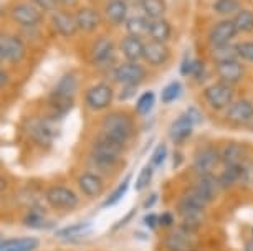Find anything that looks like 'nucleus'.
I'll return each mask as SVG.
<instances>
[{
    "label": "nucleus",
    "mask_w": 253,
    "mask_h": 251,
    "mask_svg": "<svg viewBox=\"0 0 253 251\" xmlns=\"http://www.w3.org/2000/svg\"><path fill=\"white\" fill-rule=\"evenodd\" d=\"M123 150L124 144L104 134H99L98 139L94 141L91 160L99 169H111L114 164H118L119 157L123 155Z\"/></svg>",
    "instance_id": "1"
},
{
    "label": "nucleus",
    "mask_w": 253,
    "mask_h": 251,
    "mask_svg": "<svg viewBox=\"0 0 253 251\" xmlns=\"http://www.w3.org/2000/svg\"><path fill=\"white\" fill-rule=\"evenodd\" d=\"M132 129H134L132 119L124 112H111L101 122V134L111 137V139L121 142L124 145L131 139Z\"/></svg>",
    "instance_id": "2"
},
{
    "label": "nucleus",
    "mask_w": 253,
    "mask_h": 251,
    "mask_svg": "<svg viewBox=\"0 0 253 251\" xmlns=\"http://www.w3.org/2000/svg\"><path fill=\"white\" fill-rule=\"evenodd\" d=\"M23 127L27 136L40 147H50L58 136V129L53 126V122L43 117H30L25 121Z\"/></svg>",
    "instance_id": "3"
},
{
    "label": "nucleus",
    "mask_w": 253,
    "mask_h": 251,
    "mask_svg": "<svg viewBox=\"0 0 253 251\" xmlns=\"http://www.w3.org/2000/svg\"><path fill=\"white\" fill-rule=\"evenodd\" d=\"M204 98L210 108H213L215 111H223L228 109V106L233 103V89L230 84L220 81L205 88Z\"/></svg>",
    "instance_id": "4"
},
{
    "label": "nucleus",
    "mask_w": 253,
    "mask_h": 251,
    "mask_svg": "<svg viewBox=\"0 0 253 251\" xmlns=\"http://www.w3.org/2000/svg\"><path fill=\"white\" fill-rule=\"evenodd\" d=\"M0 56L7 63H20L25 58V43L17 35L3 33L0 36Z\"/></svg>",
    "instance_id": "5"
},
{
    "label": "nucleus",
    "mask_w": 253,
    "mask_h": 251,
    "mask_svg": "<svg viewBox=\"0 0 253 251\" xmlns=\"http://www.w3.org/2000/svg\"><path fill=\"white\" fill-rule=\"evenodd\" d=\"M13 22L25 28H33L40 25L43 20V12L35 3H15L10 10Z\"/></svg>",
    "instance_id": "6"
},
{
    "label": "nucleus",
    "mask_w": 253,
    "mask_h": 251,
    "mask_svg": "<svg viewBox=\"0 0 253 251\" xmlns=\"http://www.w3.org/2000/svg\"><path fill=\"white\" fill-rule=\"evenodd\" d=\"M113 99H114V91L111 89V86H108L104 83L94 84L84 94V101H86V104L93 111L106 109L109 104L113 103Z\"/></svg>",
    "instance_id": "7"
},
{
    "label": "nucleus",
    "mask_w": 253,
    "mask_h": 251,
    "mask_svg": "<svg viewBox=\"0 0 253 251\" xmlns=\"http://www.w3.org/2000/svg\"><path fill=\"white\" fill-rule=\"evenodd\" d=\"M144 78H146V71L136 61H126V63H121L114 70V79L123 84L137 86Z\"/></svg>",
    "instance_id": "8"
},
{
    "label": "nucleus",
    "mask_w": 253,
    "mask_h": 251,
    "mask_svg": "<svg viewBox=\"0 0 253 251\" xmlns=\"http://www.w3.org/2000/svg\"><path fill=\"white\" fill-rule=\"evenodd\" d=\"M46 202L53 208H63V210H70L78 205V197L70 188L55 185L46 190Z\"/></svg>",
    "instance_id": "9"
},
{
    "label": "nucleus",
    "mask_w": 253,
    "mask_h": 251,
    "mask_svg": "<svg viewBox=\"0 0 253 251\" xmlns=\"http://www.w3.org/2000/svg\"><path fill=\"white\" fill-rule=\"evenodd\" d=\"M238 35V28L233 20H220L209 33V41L212 46L227 45Z\"/></svg>",
    "instance_id": "10"
},
{
    "label": "nucleus",
    "mask_w": 253,
    "mask_h": 251,
    "mask_svg": "<svg viewBox=\"0 0 253 251\" xmlns=\"http://www.w3.org/2000/svg\"><path fill=\"white\" fill-rule=\"evenodd\" d=\"M222 160L220 152H217L215 149H204L195 155L192 169L197 172V175H207L213 174V170L218 167Z\"/></svg>",
    "instance_id": "11"
},
{
    "label": "nucleus",
    "mask_w": 253,
    "mask_h": 251,
    "mask_svg": "<svg viewBox=\"0 0 253 251\" xmlns=\"http://www.w3.org/2000/svg\"><path fill=\"white\" fill-rule=\"evenodd\" d=\"M195 190H197L200 195H202L209 203L212 200H215V197L220 193V190L223 188L220 177L213 174H207V175H199V179L195 180V183L192 185Z\"/></svg>",
    "instance_id": "12"
},
{
    "label": "nucleus",
    "mask_w": 253,
    "mask_h": 251,
    "mask_svg": "<svg viewBox=\"0 0 253 251\" xmlns=\"http://www.w3.org/2000/svg\"><path fill=\"white\" fill-rule=\"evenodd\" d=\"M245 74V66H243L238 60L222 61L217 63V76L222 83L225 84H237Z\"/></svg>",
    "instance_id": "13"
},
{
    "label": "nucleus",
    "mask_w": 253,
    "mask_h": 251,
    "mask_svg": "<svg viewBox=\"0 0 253 251\" xmlns=\"http://www.w3.org/2000/svg\"><path fill=\"white\" fill-rule=\"evenodd\" d=\"M225 116L233 124H248L253 121V103H250L248 99L233 101L228 106Z\"/></svg>",
    "instance_id": "14"
},
{
    "label": "nucleus",
    "mask_w": 253,
    "mask_h": 251,
    "mask_svg": "<svg viewBox=\"0 0 253 251\" xmlns=\"http://www.w3.org/2000/svg\"><path fill=\"white\" fill-rule=\"evenodd\" d=\"M166 248L169 251H197V245L192 238V233L180 228L166 238Z\"/></svg>",
    "instance_id": "15"
},
{
    "label": "nucleus",
    "mask_w": 253,
    "mask_h": 251,
    "mask_svg": "<svg viewBox=\"0 0 253 251\" xmlns=\"http://www.w3.org/2000/svg\"><path fill=\"white\" fill-rule=\"evenodd\" d=\"M51 23H53L55 30L58 32L61 36H66V38L76 35V32L80 30L76 17L70 12H63V10L55 12L53 15H51Z\"/></svg>",
    "instance_id": "16"
},
{
    "label": "nucleus",
    "mask_w": 253,
    "mask_h": 251,
    "mask_svg": "<svg viewBox=\"0 0 253 251\" xmlns=\"http://www.w3.org/2000/svg\"><path fill=\"white\" fill-rule=\"evenodd\" d=\"M194 127H195V124L190 121V117L184 112L182 116H179L177 119L170 124L169 137L172 139L174 144H180V142L189 139L190 134H192V131H194Z\"/></svg>",
    "instance_id": "17"
},
{
    "label": "nucleus",
    "mask_w": 253,
    "mask_h": 251,
    "mask_svg": "<svg viewBox=\"0 0 253 251\" xmlns=\"http://www.w3.org/2000/svg\"><path fill=\"white\" fill-rule=\"evenodd\" d=\"M170 56L169 48L166 46V43H161V41H147L144 45V60L152 66H161L164 65Z\"/></svg>",
    "instance_id": "18"
},
{
    "label": "nucleus",
    "mask_w": 253,
    "mask_h": 251,
    "mask_svg": "<svg viewBox=\"0 0 253 251\" xmlns=\"http://www.w3.org/2000/svg\"><path fill=\"white\" fill-rule=\"evenodd\" d=\"M78 185L81 188V192L84 193L86 197H99L104 190V183L101 180L98 174H93V172H84L81 174L78 177Z\"/></svg>",
    "instance_id": "19"
},
{
    "label": "nucleus",
    "mask_w": 253,
    "mask_h": 251,
    "mask_svg": "<svg viewBox=\"0 0 253 251\" xmlns=\"http://www.w3.org/2000/svg\"><path fill=\"white\" fill-rule=\"evenodd\" d=\"M144 45L146 43H142L141 38L127 35L123 38L119 48H121V53L127 61H137V60L144 58Z\"/></svg>",
    "instance_id": "20"
},
{
    "label": "nucleus",
    "mask_w": 253,
    "mask_h": 251,
    "mask_svg": "<svg viewBox=\"0 0 253 251\" xmlns=\"http://www.w3.org/2000/svg\"><path fill=\"white\" fill-rule=\"evenodd\" d=\"M76 22H78L80 30L83 32H94L101 23V15L91 7H81L78 12L75 13Z\"/></svg>",
    "instance_id": "21"
},
{
    "label": "nucleus",
    "mask_w": 253,
    "mask_h": 251,
    "mask_svg": "<svg viewBox=\"0 0 253 251\" xmlns=\"http://www.w3.org/2000/svg\"><path fill=\"white\" fill-rule=\"evenodd\" d=\"M114 53V43L109 38H99L94 41L91 48V61L94 65H104L113 58Z\"/></svg>",
    "instance_id": "22"
},
{
    "label": "nucleus",
    "mask_w": 253,
    "mask_h": 251,
    "mask_svg": "<svg viewBox=\"0 0 253 251\" xmlns=\"http://www.w3.org/2000/svg\"><path fill=\"white\" fill-rule=\"evenodd\" d=\"M40 241L35 236H20V238L2 240L0 251H35Z\"/></svg>",
    "instance_id": "23"
},
{
    "label": "nucleus",
    "mask_w": 253,
    "mask_h": 251,
    "mask_svg": "<svg viewBox=\"0 0 253 251\" xmlns=\"http://www.w3.org/2000/svg\"><path fill=\"white\" fill-rule=\"evenodd\" d=\"M106 18L113 25H121L127 20V3L124 0H108L104 7Z\"/></svg>",
    "instance_id": "24"
},
{
    "label": "nucleus",
    "mask_w": 253,
    "mask_h": 251,
    "mask_svg": "<svg viewBox=\"0 0 253 251\" xmlns=\"http://www.w3.org/2000/svg\"><path fill=\"white\" fill-rule=\"evenodd\" d=\"M48 108H50V112H51V116H53V119H60V117H63L66 112L73 108V98L61 96V94H56L51 91L48 96Z\"/></svg>",
    "instance_id": "25"
},
{
    "label": "nucleus",
    "mask_w": 253,
    "mask_h": 251,
    "mask_svg": "<svg viewBox=\"0 0 253 251\" xmlns=\"http://www.w3.org/2000/svg\"><path fill=\"white\" fill-rule=\"evenodd\" d=\"M124 25H126L127 35L141 38V36H144V35H149L151 18H147L146 15H132L127 18Z\"/></svg>",
    "instance_id": "26"
},
{
    "label": "nucleus",
    "mask_w": 253,
    "mask_h": 251,
    "mask_svg": "<svg viewBox=\"0 0 253 251\" xmlns=\"http://www.w3.org/2000/svg\"><path fill=\"white\" fill-rule=\"evenodd\" d=\"M170 35H172V27H170L169 22L164 20V18H156V20H151V27H149L151 40L166 43V41L170 38Z\"/></svg>",
    "instance_id": "27"
},
{
    "label": "nucleus",
    "mask_w": 253,
    "mask_h": 251,
    "mask_svg": "<svg viewBox=\"0 0 253 251\" xmlns=\"http://www.w3.org/2000/svg\"><path fill=\"white\" fill-rule=\"evenodd\" d=\"M76 89H78V78H76L73 73H66L58 79V83L55 84L53 93L61 94V96L75 98Z\"/></svg>",
    "instance_id": "28"
},
{
    "label": "nucleus",
    "mask_w": 253,
    "mask_h": 251,
    "mask_svg": "<svg viewBox=\"0 0 253 251\" xmlns=\"http://www.w3.org/2000/svg\"><path fill=\"white\" fill-rule=\"evenodd\" d=\"M139 7L144 12V15L151 20L162 18L167 10L166 0H139Z\"/></svg>",
    "instance_id": "29"
},
{
    "label": "nucleus",
    "mask_w": 253,
    "mask_h": 251,
    "mask_svg": "<svg viewBox=\"0 0 253 251\" xmlns=\"http://www.w3.org/2000/svg\"><path fill=\"white\" fill-rule=\"evenodd\" d=\"M243 164H227L220 175V182L223 187H232L235 183H242Z\"/></svg>",
    "instance_id": "30"
},
{
    "label": "nucleus",
    "mask_w": 253,
    "mask_h": 251,
    "mask_svg": "<svg viewBox=\"0 0 253 251\" xmlns=\"http://www.w3.org/2000/svg\"><path fill=\"white\" fill-rule=\"evenodd\" d=\"M222 162L223 164H243L247 160V152L242 145L238 144H228L222 149Z\"/></svg>",
    "instance_id": "31"
},
{
    "label": "nucleus",
    "mask_w": 253,
    "mask_h": 251,
    "mask_svg": "<svg viewBox=\"0 0 253 251\" xmlns=\"http://www.w3.org/2000/svg\"><path fill=\"white\" fill-rule=\"evenodd\" d=\"M212 58L215 60V63H222V61H230L238 60L235 45H220V46H212Z\"/></svg>",
    "instance_id": "32"
},
{
    "label": "nucleus",
    "mask_w": 253,
    "mask_h": 251,
    "mask_svg": "<svg viewBox=\"0 0 253 251\" xmlns=\"http://www.w3.org/2000/svg\"><path fill=\"white\" fill-rule=\"evenodd\" d=\"M89 228H91V223H88V221H81V223L65 226L63 230L56 231V236H58V238H65V240L76 238V236H80V235H84Z\"/></svg>",
    "instance_id": "33"
},
{
    "label": "nucleus",
    "mask_w": 253,
    "mask_h": 251,
    "mask_svg": "<svg viewBox=\"0 0 253 251\" xmlns=\"http://www.w3.org/2000/svg\"><path fill=\"white\" fill-rule=\"evenodd\" d=\"M240 10V0H215L213 2V12L218 15H230Z\"/></svg>",
    "instance_id": "34"
},
{
    "label": "nucleus",
    "mask_w": 253,
    "mask_h": 251,
    "mask_svg": "<svg viewBox=\"0 0 253 251\" xmlns=\"http://www.w3.org/2000/svg\"><path fill=\"white\" fill-rule=\"evenodd\" d=\"M154 103H156V94L154 93L152 91L142 93L139 96V99H137V103H136V111L142 116L149 114V112L152 111V108H154Z\"/></svg>",
    "instance_id": "35"
},
{
    "label": "nucleus",
    "mask_w": 253,
    "mask_h": 251,
    "mask_svg": "<svg viewBox=\"0 0 253 251\" xmlns=\"http://www.w3.org/2000/svg\"><path fill=\"white\" fill-rule=\"evenodd\" d=\"M238 32H252L253 30V12L252 10H238L233 18Z\"/></svg>",
    "instance_id": "36"
},
{
    "label": "nucleus",
    "mask_w": 253,
    "mask_h": 251,
    "mask_svg": "<svg viewBox=\"0 0 253 251\" xmlns=\"http://www.w3.org/2000/svg\"><path fill=\"white\" fill-rule=\"evenodd\" d=\"M180 94H182V84L177 81L169 83L164 89H162V103L170 104V103L177 101L180 98Z\"/></svg>",
    "instance_id": "37"
},
{
    "label": "nucleus",
    "mask_w": 253,
    "mask_h": 251,
    "mask_svg": "<svg viewBox=\"0 0 253 251\" xmlns=\"http://www.w3.org/2000/svg\"><path fill=\"white\" fill-rule=\"evenodd\" d=\"M129 180H131V175H127L124 180L119 183V187L114 190L111 195H109L106 200H104V207H113V205H116V203L121 200V198L126 195V192H127V188H129Z\"/></svg>",
    "instance_id": "38"
},
{
    "label": "nucleus",
    "mask_w": 253,
    "mask_h": 251,
    "mask_svg": "<svg viewBox=\"0 0 253 251\" xmlns=\"http://www.w3.org/2000/svg\"><path fill=\"white\" fill-rule=\"evenodd\" d=\"M152 170H154V167H152L151 164H147L146 167L141 169L139 175H137V180H136V190L141 192L144 190V188L149 187V183L152 180Z\"/></svg>",
    "instance_id": "39"
},
{
    "label": "nucleus",
    "mask_w": 253,
    "mask_h": 251,
    "mask_svg": "<svg viewBox=\"0 0 253 251\" xmlns=\"http://www.w3.org/2000/svg\"><path fill=\"white\" fill-rule=\"evenodd\" d=\"M235 48L238 58L253 63V41H240L235 45Z\"/></svg>",
    "instance_id": "40"
},
{
    "label": "nucleus",
    "mask_w": 253,
    "mask_h": 251,
    "mask_svg": "<svg viewBox=\"0 0 253 251\" xmlns=\"http://www.w3.org/2000/svg\"><path fill=\"white\" fill-rule=\"evenodd\" d=\"M167 159V147L164 144H159L157 147L154 149V152H152V157H151V165L154 169L161 167L162 164H164V160Z\"/></svg>",
    "instance_id": "41"
},
{
    "label": "nucleus",
    "mask_w": 253,
    "mask_h": 251,
    "mask_svg": "<svg viewBox=\"0 0 253 251\" xmlns=\"http://www.w3.org/2000/svg\"><path fill=\"white\" fill-rule=\"evenodd\" d=\"M25 225L32 226V228H42L45 226V218H43V213L40 212H32L30 215L25 218Z\"/></svg>",
    "instance_id": "42"
},
{
    "label": "nucleus",
    "mask_w": 253,
    "mask_h": 251,
    "mask_svg": "<svg viewBox=\"0 0 253 251\" xmlns=\"http://www.w3.org/2000/svg\"><path fill=\"white\" fill-rule=\"evenodd\" d=\"M33 3L40 8L42 12H58V0H33Z\"/></svg>",
    "instance_id": "43"
},
{
    "label": "nucleus",
    "mask_w": 253,
    "mask_h": 251,
    "mask_svg": "<svg viewBox=\"0 0 253 251\" xmlns=\"http://www.w3.org/2000/svg\"><path fill=\"white\" fill-rule=\"evenodd\" d=\"M242 183H245V185H252V183H253V162H250L248 159L245 160V162H243Z\"/></svg>",
    "instance_id": "44"
},
{
    "label": "nucleus",
    "mask_w": 253,
    "mask_h": 251,
    "mask_svg": "<svg viewBox=\"0 0 253 251\" xmlns=\"http://www.w3.org/2000/svg\"><path fill=\"white\" fill-rule=\"evenodd\" d=\"M192 76L199 81H202L205 76V65L200 60H194V68H192Z\"/></svg>",
    "instance_id": "45"
},
{
    "label": "nucleus",
    "mask_w": 253,
    "mask_h": 251,
    "mask_svg": "<svg viewBox=\"0 0 253 251\" xmlns=\"http://www.w3.org/2000/svg\"><path fill=\"white\" fill-rule=\"evenodd\" d=\"M192 68H194V60H190L187 56V58H184L182 63H180V74L189 76V74H192Z\"/></svg>",
    "instance_id": "46"
},
{
    "label": "nucleus",
    "mask_w": 253,
    "mask_h": 251,
    "mask_svg": "<svg viewBox=\"0 0 253 251\" xmlns=\"http://www.w3.org/2000/svg\"><path fill=\"white\" fill-rule=\"evenodd\" d=\"M136 88L137 86H132V84H124L123 91H121V94H119V101H126V99H129L131 96H134Z\"/></svg>",
    "instance_id": "47"
},
{
    "label": "nucleus",
    "mask_w": 253,
    "mask_h": 251,
    "mask_svg": "<svg viewBox=\"0 0 253 251\" xmlns=\"http://www.w3.org/2000/svg\"><path fill=\"white\" fill-rule=\"evenodd\" d=\"M185 114L190 117V121H192L195 126H199L200 122H202V114H200V111L195 109V108H189V109L185 111Z\"/></svg>",
    "instance_id": "48"
},
{
    "label": "nucleus",
    "mask_w": 253,
    "mask_h": 251,
    "mask_svg": "<svg viewBox=\"0 0 253 251\" xmlns=\"http://www.w3.org/2000/svg\"><path fill=\"white\" fill-rule=\"evenodd\" d=\"M144 223L149 226V228L154 230L157 225H161V220H159V215H154V213H151V215H146L144 216Z\"/></svg>",
    "instance_id": "49"
},
{
    "label": "nucleus",
    "mask_w": 253,
    "mask_h": 251,
    "mask_svg": "<svg viewBox=\"0 0 253 251\" xmlns=\"http://www.w3.org/2000/svg\"><path fill=\"white\" fill-rule=\"evenodd\" d=\"M159 220H161V225L162 226H172L174 225V216L172 213H162V215H159Z\"/></svg>",
    "instance_id": "50"
},
{
    "label": "nucleus",
    "mask_w": 253,
    "mask_h": 251,
    "mask_svg": "<svg viewBox=\"0 0 253 251\" xmlns=\"http://www.w3.org/2000/svg\"><path fill=\"white\" fill-rule=\"evenodd\" d=\"M134 215H136V210H131L126 216H124V218H123L121 221H119L118 225H114V226H113V230H118V228H121V226H124V225L127 223V221H131V220H132V216H134Z\"/></svg>",
    "instance_id": "51"
},
{
    "label": "nucleus",
    "mask_w": 253,
    "mask_h": 251,
    "mask_svg": "<svg viewBox=\"0 0 253 251\" xmlns=\"http://www.w3.org/2000/svg\"><path fill=\"white\" fill-rule=\"evenodd\" d=\"M8 83H10V79L7 76V71H2V73H0V84H2V88H5Z\"/></svg>",
    "instance_id": "52"
},
{
    "label": "nucleus",
    "mask_w": 253,
    "mask_h": 251,
    "mask_svg": "<svg viewBox=\"0 0 253 251\" xmlns=\"http://www.w3.org/2000/svg\"><path fill=\"white\" fill-rule=\"evenodd\" d=\"M156 202H157V195H156V193H152V195L144 202V207H146V208H151Z\"/></svg>",
    "instance_id": "53"
},
{
    "label": "nucleus",
    "mask_w": 253,
    "mask_h": 251,
    "mask_svg": "<svg viewBox=\"0 0 253 251\" xmlns=\"http://www.w3.org/2000/svg\"><path fill=\"white\" fill-rule=\"evenodd\" d=\"M245 251H253V240H252V241H248V243H247Z\"/></svg>",
    "instance_id": "54"
},
{
    "label": "nucleus",
    "mask_w": 253,
    "mask_h": 251,
    "mask_svg": "<svg viewBox=\"0 0 253 251\" xmlns=\"http://www.w3.org/2000/svg\"><path fill=\"white\" fill-rule=\"evenodd\" d=\"M252 236H253V230H252Z\"/></svg>",
    "instance_id": "55"
}]
</instances>
